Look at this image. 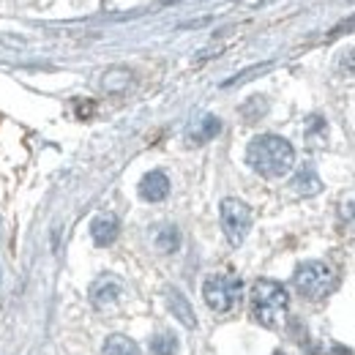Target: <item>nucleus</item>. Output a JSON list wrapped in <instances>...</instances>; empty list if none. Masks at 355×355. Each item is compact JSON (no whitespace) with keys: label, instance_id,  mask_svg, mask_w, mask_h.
Returning a JSON list of instances; mask_svg holds the SVG:
<instances>
[{"label":"nucleus","instance_id":"0eeeda50","mask_svg":"<svg viewBox=\"0 0 355 355\" xmlns=\"http://www.w3.org/2000/svg\"><path fill=\"white\" fill-rule=\"evenodd\" d=\"M121 293H123V287L115 276H101L90 287V301H93V306H110L121 298Z\"/></svg>","mask_w":355,"mask_h":355},{"label":"nucleus","instance_id":"9b49d317","mask_svg":"<svg viewBox=\"0 0 355 355\" xmlns=\"http://www.w3.org/2000/svg\"><path fill=\"white\" fill-rule=\"evenodd\" d=\"M293 189H295L298 194H304V197H311V194H317V191L322 189V183H320V178H317L311 164H304V167L298 170V175L293 180Z\"/></svg>","mask_w":355,"mask_h":355},{"label":"nucleus","instance_id":"2eb2a0df","mask_svg":"<svg viewBox=\"0 0 355 355\" xmlns=\"http://www.w3.org/2000/svg\"><path fill=\"white\" fill-rule=\"evenodd\" d=\"M150 353L153 355H175L178 353V339L173 334H159L150 342Z\"/></svg>","mask_w":355,"mask_h":355},{"label":"nucleus","instance_id":"dca6fc26","mask_svg":"<svg viewBox=\"0 0 355 355\" xmlns=\"http://www.w3.org/2000/svg\"><path fill=\"white\" fill-rule=\"evenodd\" d=\"M339 69H342V71H347V74H355V49H350V52H345V55H342Z\"/></svg>","mask_w":355,"mask_h":355},{"label":"nucleus","instance_id":"7ed1b4c3","mask_svg":"<svg viewBox=\"0 0 355 355\" xmlns=\"http://www.w3.org/2000/svg\"><path fill=\"white\" fill-rule=\"evenodd\" d=\"M293 282H295V290H298L304 298H309V301L325 298V295L334 293V287H336L334 270L325 266V263H320V260L301 263V266L295 268Z\"/></svg>","mask_w":355,"mask_h":355},{"label":"nucleus","instance_id":"ddd939ff","mask_svg":"<svg viewBox=\"0 0 355 355\" xmlns=\"http://www.w3.org/2000/svg\"><path fill=\"white\" fill-rule=\"evenodd\" d=\"M129 80H132V74L126 71V69H112V71H107L104 74V90L107 93H121V90L129 88Z\"/></svg>","mask_w":355,"mask_h":355},{"label":"nucleus","instance_id":"9d476101","mask_svg":"<svg viewBox=\"0 0 355 355\" xmlns=\"http://www.w3.org/2000/svg\"><path fill=\"white\" fill-rule=\"evenodd\" d=\"M222 132V121L219 118H214V115H202L191 129H189V142H194V145H202V142H208V139H214L216 134Z\"/></svg>","mask_w":355,"mask_h":355},{"label":"nucleus","instance_id":"1a4fd4ad","mask_svg":"<svg viewBox=\"0 0 355 355\" xmlns=\"http://www.w3.org/2000/svg\"><path fill=\"white\" fill-rule=\"evenodd\" d=\"M167 306L173 311V317H175L180 325H186V328H197V314L191 309V304L186 301V295L175 290V287H167Z\"/></svg>","mask_w":355,"mask_h":355},{"label":"nucleus","instance_id":"4468645a","mask_svg":"<svg viewBox=\"0 0 355 355\" xmlns=\"http://www.w3.org/2000/svg\"><path fill=\"white\" fill-rule=\"evenodd\" d=\"M156 246H159V252L173 254V252H178V246H180V232H178L175 227H162L159 235H156Z\"/></svg>","mask_w":355,"mask_h":355},{"label":"nucleus","instance_id":"423d86ee","mask_svg":"<svg viewBox=\"0 0 355 355\" xmlns=\"http://www.w3.org/2000/svg\"><path fill=\"white\" fill-rule=\"evenodd\" d=\"M167 194H170V178L162 170H153L139 180V197L145 202H162Z\"/></svg>","mask_w":355,"mask_h":355},{"label":"nucleus","instance_id":"f8f14e48","mask_svg":"<svg viewBox=\"0 0 355 355\" xmlns=\"http://www.w3.org/2000/svg\"><path fill=\"white\" fill-rule=\"evenodd\" d=\"M101 355H139V347L134 345L129 336L112 334V336L104 342V350H101Z\"/></svg>","mask_w":355,"mask_h":355},{"label":"nucleus","instance_id":"39448f33","mask_svg":"<svg viewBox=\"0 0 355 355\" xmlns=\"http://www.w3.org/2000/svg\"><path fill=\"white\" fill-rule=\"evenodd\" d=\"M219 216H222V230L230 246H241L252 230V208L235 197H227L219 208Z\"/></svg>","mask_w":355,"mask_h":355},{"label":"nucleus","instance_id":"f257e3e1","mask_svg":"<svg viewBox=\"0 0 355 355\" xmlns=\"http://www.w3.org/2000/svg\"><path fill=\"white\" fill-rule=\"evenodd\" d=\"M249 167L263 178H282L295 167V148L276 134H260L246 148Z\"/></svg>","mask_w":355,"mask_h":355},{"label":"nucleus","instance_id":"f03ea898","mask_svg":"<svg viewBox=\"0 0 355 355\" xmlns=\"http://www.w3.org/2000/svg\"><path fill=\"white\" fill-rule=\"evenodd\" d=\"M287 304H290V295L284 284L273 279H257L252 284V317L260 325L276 328L287 314Z\"/></svg>","mask_w":355,"mask_h":355},{"label":"nucleus","instance_id":"6e6552de","mask_svg":"<svg viewBox=\"0 0 355 355\" xmlns=\"http://www.w3.org/2000/svg\"><path fill=\"white\" fill-rule=\"evenodd\" d=\"M121 232V224H118V216L115 214H101L96 216L93 224H90V235L96 241V246H112L115 238Z\"/></svg>","mask_w":355,"mask_h":355},{"label":"nucleus","instance_id":"20e7f679","mask_svg":"<svg viewBox=\"0 0 355 355\" xmlns=\"http://www.w3.org/2000/svg\"><path fill=\"white\" fill-rule=\"evenodd\" d=\"M202 298L205 304L219 314L232 311L241 298H243V282L238 276H230V273H216V276H208L205 284H202Z\"/></svg>","mask_w":355,"mask_h":355}]
</instances>
